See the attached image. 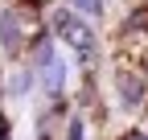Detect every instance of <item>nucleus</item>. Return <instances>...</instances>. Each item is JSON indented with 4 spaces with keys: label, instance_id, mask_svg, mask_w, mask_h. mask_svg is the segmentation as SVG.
I'll return each instance as SVG.
<instances>
[{
    "label": "nucleus",
    "instance_id": "obj_1",
    "mask_svg": "<svg viewBox=\"0 0 148 140\" xmlns=\"http://www.w3.org/2000/svg\"><path fill=\"white\" fill-rule=\"evenodd\" d=\"M53 25H58L62 41H66L70 49H78L82 58H86V54H95V33L86 29V21H78L74 12H58V16H53Z\"/></svg>",
    "mask_w": 148,
    "mask_h": 140
},
{
    "label": "nucleus",
    "instance_id": "obj_2",
    "mask_svg": "<svg viewBox=\"0 0 148 140\" xmlns=\"http://www.w3.org/2000/svg\"><path fill=\"white\" fill-rule=\"evenodd\" d=\"M74 8H78L82 16H99L103 12V0H74Z\"/></svg>",
    "mask_w": 148,
    "mask_h": 140
},
{
    "label": "nucleus",
    "instance_id": "obj_3",
    "mask_svg": "<svg viewBox=\"0 0 148 140\" xmlns=\"http://www.w3.org/2000/svg\"><path fill=\"white\" fill-rule=\"evenodd\" d=\"M119 91H123V99H127V103H136V99H140V86H136V78H132V74L123 78V86H119Z\"/></svg>",
    "mask_w": 148,
    "mask_h": 140
},
{
    "label": "nucleus",
    "instance_id": "obj_4",
    "mask_svg": "<svg viewBox=\"0 0 148 140\" xmlns=\"http://www.w3.org/2000/svg\"><path fill=\"white\" fill-rule=\"evenodd\" d=\"M123 140H148V136H140V132H132V136H123Z\"/></svg>",
    "mask_w": 148,
    "mask_h": 140
}]
</instances>
